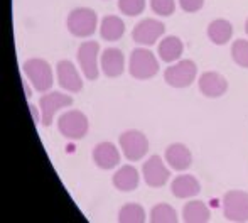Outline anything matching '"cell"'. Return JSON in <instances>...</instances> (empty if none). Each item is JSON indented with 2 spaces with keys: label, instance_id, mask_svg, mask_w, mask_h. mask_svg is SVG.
<instances>
[{
  "label": "cell",
  "instance_id": "obj_1",
  "mask_svg": "<svg viewBox=\"0 0 248 223\" xmlns=\"http://www.w3.org/2000/svg\"><path fill=\"white\" fill-rule=\"evenodd\" d=\"M24 75L29 78L31 85L37 90V92H47L52 86V71L51 66L44 59H27L22 66Z\"/></svg>",
  "mask_w": 248,
  "mask_h": 223
},
{
  "label": "cell",
  "instance_id": "obj_19",
  "mask_svg": "<svg viewBox=\"0 0 248 223\" xmlns=\"http://www.w3.org/2000/svg\"><path fill=\"white\" fill-rule=\"evenodd\" d=\"M125 32V24L120 17L117 16H107L101 20L100 34L101 39L105 41H118Z\"/></svg>",
  "mask_w": 248,
  "mask_h": 223
},
{
  "label": "cell",
  "instance_id": "obj_27",
  "mask_svg": "<svg viewBox=\"0 0 248 223\" xmlns=\"http://www.w3.org/2000/svg\"><path fill=\"white\" fill-rule=\"evenodd\" d=\"M150 7L159 16H170V14H174L176 3H174V0H150Z\"/></svg>",
  "mask_w": 248,
  "mask_h": 223
},
{
  "label": "cell",
  "instance_id": "obj_28",
  "mask_svg": "<svg viewBox=\"0 0 248 223\" xmlns=\"http://www.w3.org/2000/svg\"><path fill=\"white\" fill-rule=\"evenodd\" d=\"M181 7H183V10H186V12H196L202 7V3H204V0H179Z\"/></svg>",
  "mask_w": 248,
  "mask_h": 223
},
{
  "label": "cell",
  "instance_id": "obj_11",
  "mask_svg": "<svg viewBox=\"0 0 248 223\" xmlns=\"http://www.w3.org/2000/svg\"><path fill=\"white\" fill-rule=\"evenodd\" d=\"M142 173H144V179L149 186L152 188H160L167 183L169 179V169L164 166L162 159L159 156H152L147 162L142 167Z\"/></svg>",
  "mask_w": 248,
  "mask_h": 223
},
{
  "label": "cell",
  "instance_id": "obj_2",
  "mask_svg": "<svg viewBox=\"0 0 248 223\" xmlns=\"http://www.w3.org/2000/svg\"><path fill=\"white\" fill-rule=\"evenodd\" d=\"M58 128L66 139L78 141V139L85 137V134L88 132V118L83 112L69 110L59 117Z\"/></svg>",
  "mask_w": 248,
  "mask_h": 223
},
{
  "label": "cell",
  "instance_id": "obj_16",
  "mask_svg": "<svg viewBox=\"0 0 248 223\" xmlns=\"http://www.w3.org/2000/svg\"><path fill=\"white\" fill-rule=\"evenodd\" d=\"M166 159L172 169L186 171L191 166L193 156H191L189 149L184 144H172L166 149Z\"/></svg>",
  "mask_w": 248,
  "mask_h": 223
},
{
  "label": "cell",
  "instance_id": "obj_17",
  "mask_svg": "<svg viewBox=\"0 0 248 223\" xmlns=\"http://www.w3.org/2000/svg\"><path fill=\"white\" fill-rule=\"evenodd\" d=\"M170 190H172L174 196L183 200V198L196 196L199 191H201V186H199L196 177L186 174V176H177L172 181V184H170Z\"/></svg>",
  "mask_w": 248,
  "mask_h": 223
},
{
  "label": "cell",
  "instance_id": "obj_21",
  "mask_svg": "<svg viewBox=\"0 0 248 223\" xmlns=\"http://www.w3.org/2000/svg\"><path fill=\"white\" fill-rule=\"evenodd\" d=\"M209 210L202 201H189L183 210V220L187 223H204L209 222Z\"/></svg>",
  "mask_w": 248,
  "mask_h": 223
},
{
  "label": "cell",
  "instance_id": "obj_22",
  "mask_svg": "<svg viewBox=\"0 0 248 223\" xmlns=\"http://www.w3.org/2000/svg\"><path fill=\"white\" fill-rule=\"evenodd\" d=\"M183 54V43H181L179 37L169 36L164 41H160L159 44V56L162 61L172 63L176 59H179V56Z\"/></svg>",
  "mask_w": 248,
  "mask_h": 223
},
{
  "label": "cell",
  "instance_id": "obj_15",
  "mask_svg": "<svg viewBox=\"0 0 248 223\" xmlns=\"http://www.w3.org/2000/svg\"><path fill=\"white\" fill-rule=\"evenodd\" d=\"M125 68V58L124 53L120 49H115V48H108L101 54V69L107 76L115 78V76H120L124 73Z\"/></svg>",
  "mask_w": 248,
  "mask_h": 223
},
{
  "label": "cell",
  "instance_id": "obj_4",
  "mask_svg": "<svg viewBox=\"0 0 248 223\" xmlns=\"http://www.w3.org/2000/svg\"><path fill=\"white\" fill-rule=\"evenodd\" d=\"M159 71V63L155 56L147 49H137L132 51L130 54V75L137 80H149L157 75Z\"/></svg>",
  "mask_w": 248,
  "mask_h": 223
},
{
  "label": "cell",
  "instance_id": "obj_23",
  "mask_svg": "<svg viewBox=\"0 0 248 223\" xmlns=\"http://www.w3.org/2000/svg\"><path fill=\"white\" fill-rule=\"evenodd\" d=\"M118 222L120 223H144L145 213L144 208L137 203H128L118 213Z\"/></svg>",
  "mask_w": 248,
  "mask_h": 223
},
{
  "label": "cell",
  "instance_id": "obj_14",
  "mask_svg": "<svg viewBox=\"0 0 248 223\" xmlns=\"http://www.w3.org/2000/svg\"><path fill=\"white\" fill-rule=\"evenodd\" d=\"M93 161L101 169H113L120 164V152L110 142H101L93 149Z\"/></svg>",
  "mask_w": 248,
  "mask_h": 223
},
{
  "label": "cell",
  "instance_id": "obj_9",
  "mask_svg": "<svg viewBox=\"0 0 248 223\" xmlns=\"http://www.w3.org/2000/svg\"><path fill=\"white\" fill-rule=\"evenodd\" d=\"M98 51H100V44L96 43V41L83 43L78 49V63L88 80H96L100 75L98 63H96V59H98Z\"/></svg>",
  "mask_w": 248,
  "mask_h": 223
},
{
  "label": "cell",
  "instance_id": "obj_10",
  "mask_svg": "<svg viewBox=\"0 0 248 223\" xmlns=\"http://www.w3.org/2000/svg\"><path fill=\"white\" fill-rule=\"evenodd\" d=\"M164 24L155 19H144L134 27L132 37L137 44H144V46H152L157 39L164 34Z\"/></svg>",
  "mask_w": 248,
  "mask_h": 223
},
{
  "label": "cell",
  "instance_id": "obj_12",
  "mask_svg": "<svg viewBox=\"0 0 248 223\" xmlns=\"http://www.w3.org/2000/svg\"><path fill=\"white\" fill-rule=\"evenodd\" d=\"M199 90L202 95L209 96V98H216V96L225 95V92L228 90V81L219 73L206 71L199 78Z\"/></svg>",
  "mask_w": 248,
  "mask_h": 223
},
{
  "label": "cell",
  "instance_id": "obj_30",
  "mask_svg": "<svg viewBox=\"0 0 248 223\" xmlns=\"http://www.w3.org/2000/svg\"><path fill=\"white\" fill-rule=\"evenodd\" d=\"M24 90H26V96H27V98H31V90H29V86H27V83H24Z\"/></svg>",
  "mask_w": 248,
  "mask_h": 223
},
{
  "label": "cell",
  "instance_id": "obj_31",
  "mask_svg": "<svg viewBox=\"0 0 248 223\" xmlns=\"http://www.w3.org/2000/svg\"><path fill=\"white\" fill-rule=\"evenodd\" d=\"M245 31H247V34H248V19H247V22H245Z\"/></svg>",
  "mask_w": 248,
  "mask_h": 223
},
{
  "label": "cell",
  "instance_id": "obj_7",
  "mask_svg": "<svg viewBox=\"0 0 248 223\" xmlns=\"http://www.w3.org/2000/svg\"><path fill=\"white\" fill-rule=\"evenodd\" d=\"M120 147L128 161H140L149 151V141L142 132L127 130L120 135Z\"/></svg>",
  "mask_w": 248,
  "mask_h": 223
},
{
  "label": "cell",
  "instance_id": "obj_5",
  "mask_svg": "<svg viewBox=\"0 0 248 223\" xmlns=\"http://www.w3.org/2000/svg\"><path fill=\"white\" fill-rule=\"evenodd\" d=\"M196 71V63L191 61V59H184L177 64L169 66L164 73V80H166L167 85L174 86V88H186L194 81Z\"/></svg>",
  "mask_w": 248,
  "mask_h": 223
},
{
  "label": "cell",
  "instance_id": "obj_26",
  "mask_svg": "<svg viewBox=\"0 0 248 223\" xmlns=\"http://www.w3.org/2000/svg\"><path fill=\"white\" fill-rule=\"evenodd\" d=\"M118 9L127 16H139L145 9V0H118Z\"/></svg>",
  "mask_w": 248,
  "mask_h": 223
},
{
  "label": "cell",
  "instance_id": "obj_20",
  "mask_svg": "<svg viewBox=\"0 0 248 223\" xmlns=\"http://www.w3.org/2000/svg\"><path fill=\"white\" fill-rule=\"evenodd\" d=\"M232 34H233V27L228 20L225 19H216L209 24L208 27V36L209 39L213 41L215 44H226L230 39H232Z\"/></svg>",
  "mask_w": 248,
  "mask_h": 223
},
{
  "label": "cell",
  "instance_id": "obj_6",
  "mask_svg": "<svg viewBox=\"0 0 248 223\" xmlns=\"http://www.w3.org/2000/svg\"><path fill=\"white\" fill-rule=\"evenodd\" d=\"M223 211L230 222H248V193L228 191L223 198Z\"/></svg>",
  "mask_w": 248,
  "mask_h": 223
},
{
  "label": "cell",
  "instance_id": "obj_24",
  "mask_svg": "<svg viewBox=\"0 0 248 223\" xmlns=\"http://www.w3.org/2000/svg\"><path fill=\"white\" fill-rule=\"evenodd\" d=\"M179 218H177V213L172 207L166 203H160L157 207L152 208V213H150V222L152 223H176Z\"/></svg>",
  "mask_w": 248,
  "mask_h": 223
},
{
  "label": "cell",
  "instance_id": "obj_29",
  "mask_svg": "<svg viewBox=\"0 0 248 223\" xmlns=\"http://www.w3.org/2000/svg\"><path fill=\"white\" fill-rule=\"evenodd\" d=\"M29 109H31V113H32L34 124H37V122H39V113H37V109L32 105V103H31V105H29Z\"/></svg>",
  "mask_w": 248,
  "mask_h": 223
},
{
  "label": "cell",
  "instance_id": "obj_13",
  "mask_svg": "<svg viewBox=\"0 0 248 223\" xmlns=\"http://www.w3.org/2000/svg\"><path fill=\"white\" fill-rule=\"evenodd\" d=\"M58 80H59V85L64 90H68V92L78 93L83 88L81 76L78 75V71H76L75 64L71 61L58 63Z\"/></svg>",
  "mask_w": 248,
  "mask_h": 223
},
{
  "label": "cell",
  "instance_id": "obj_3",
  "mask_svg": "<svg viewBox=\"0 0 248 223\" xmlns=\"http://www.w3.org/2000/svg\"><path fill=\"white\" fill-rule=\"evenodd\" d=\"M96 22H98V19H96V14L92 9L79 7V9H75L69 14L68 29L76 37H88L95 32Z\"/></svg>",
  "mask_w": 248,
  "mask_h": 223
},
{
  "label": "cell",
  "instance_id": "obj_8",
  "mask_svg": "<svg viewBox=\"0 0 248 223\" xmlns=\"http://www.w3.org/2000/svg\"><path fill=\"white\" fill-rule=\"evenodd\" d=\"M39 105H41V122H43L46 127H49L52 124V118H54L56 112L59 109L73 105V98L69 95H64V93L51 92V93H47V95L41 96Z\"/></svg>",
  "mask_w": 248,
  "mask_h": 223
},
{
  "label": "cell",
  "instance_id": "obj_25",
  "mask_svg": "<svg viewBox=\"0 0 248 223\" xmlns=\"http://www.w3.org/2000/svg\"><path fill=\"white\" fill-rule=\"evenodd\" d=\"M233 61L240 64L242 68H248V41L236 39L232 46Z\"/></svg>",
  "mask_w": 248,
  "mask_h": 223
},
{
  "label": "cell",
  "instance_id": "obj_18",
  "mask_svg": "<svg viewBox=\"0 0 248 223\" xmlns=\"http://www.w3.org/2000/svg\"><path fill=\"white\" fill-rule=\"evenodd\" d=\"M113 186L118 191H134L139 186V171L134 166H124L115 173Z\"/></svg>",
  "mask_w": 248,
  "mask_h": 223
}]
</instances>
